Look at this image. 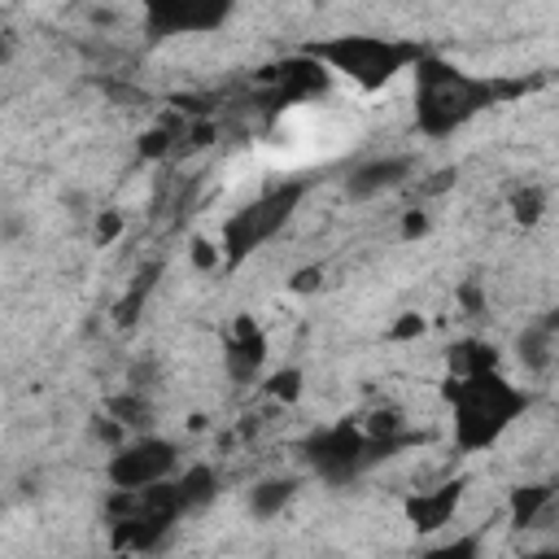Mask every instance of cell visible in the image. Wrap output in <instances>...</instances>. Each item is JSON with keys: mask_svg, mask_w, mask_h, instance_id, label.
<instances>
[{"mask_svg": "<svg viewBox=\"0 0 559 559\" xmlns=\"http://www.w3.org/2000/svg\"><path fill=\"white\" fill-rule=\"evenodd\" d=\"M524 92V83H493L476 79L441 57H419L415 61V122L424 135L441 140L459 127H467L476 114L493 109L498 100Z\"/></svg>", "mask_w": 559, "mask_h": 559, "instance_id": "cell-1", "label": "cell"}, {"mask_svg": "<svg viewBox=\"0 0 559 559\" xmlns=\"http://www.w3.org/2000/svg\"><path fill=\"white\" fill-rule=\"evenodd\" d=\"M441 397L454 415V445L463 454L489 450L502 441V432L528 411V393L511 384L502 371H485L472 380H441Z\"/></svg>", "mask_w": 559, "mask_h": 559, "instance_id": "cell-2", "label": "cell"}, {"mask_svg": "<svg viewBox=\"0 0 559 559\" xmlns=\"http://www.w3.org/2000/svg\"><path fill=\"white\" fill-rule=\"evenodd\" d=\"M301 52H306V57H314L319 66H328V70L349 74V79H354L358 87H367V92L384 87L397 70H406L411 61H419V57H424L415 44L384 39V35H332V39L306 44Z\"/></svg>", "mask_w": 559, "mask_h": 559, "instance_id": "cell-3", "label": "cell"}, {"mask_svg": "<svg viewBox=\"0 0 559 559\" xmlns=\"http://www.w3.org/2000/svg\"><path fill=\"white\" fill-rule=\"evenodd\" d=\"M310 192L306 179H284L275 188H266L262 197H253L249 205H240L236 214H227L223 231H218V245H223V262L227 266H240L249 253H258L301 205V197Z\"/></svg>", "mask_w": 559, "mask_h": 559, "instance_id": "cell-4", "label": "cell"}, {"mask_svg": "<svg viewBox=\"0 0 559 559\" xmlns=\"http://www.w3.org/2000/svg\"><path fill=\"white\" fill-rule=\"evenodd\" d=\"M301 454H306L310 472H314L319 480H328V485H345V480H354L367 463H376V459H371V441H367L362 424H354V419H341V424L319 428L314 437H306Z\"/></svg>", "mask_w": 559, "mask_h": 559, "instance_id": "cell-5", "label": "cell"}, {"mask_svg": "<svg viewBox=\"0 0 559 559\" xmlns=\"http://www.w3.org/2000/svg\"><path fill=\"white\" fill-rule=\"evenodd\" d=\"M175 463H179L175 445H170L166 437L144 432V437H135V441H127V445H118V450L109 454L105 476H109L114 489H131V493H140V489L166 485V480L175 476Z\"/></svg>", "mask_w": 559, "mask_h": 559, "instance_id": "cell-6", "label": "cell"}, {"mask_svg": "<svg viewBox=\"0 0 559 559\" xmlns=\"http://www.w3.org/2000/svg\"><path fill=\"white\" fill-rule=\"evenodd\" d=\"M188 511V502L179 498V489L166 480V485H153V489H140V507L114 524V546L122 550H153L170 528L175 520Z\"/></svg>", "mask_w": 559, "mask_h": 559, "instance_id": "cell-7", "label": "cell"}, {"mask_svg": "<svg viewBox=\"0 0 559 559\" xmlns=\"http://www.w3.org/2000/svg\"><path fill=\"white\" fill-rule=\"evenodd\" d=\"M231 17L227 0H162L144 9L148 35H188V31H218Z\"/></svg>", "mask_w": 559, "mask_h": 559, "instance_id": "cell-8", "label": "cell"}, {"mask_svg": "<svg viewBox=\"0 0 559 559\" xmlns=\"http://www.w3.org/2000/svg\"><path fill=\"white\" fill-rule=\"evenodd\" d=\"M463 489H467L463 476L441 480V485H432V489H415V493L402 502L406 524H411L415 533H437V528H445V524L454 520L459 502H463Z\"/></svg>", "mask_w": 559, "mask_h": 559, "instance_id": "cell-9", "label": "cell"}, {"mask_svg": "<svg viewBox=\"0 0 559 559\" xmlns=\"http://www.w3.org/2000/svg\"><path fill=\"white\" fill-rule=\"evenodd\" d=\"M415 162L406 153H389V157H371V162H358L349 175H345V197L349 201H371L380 192H393L411 179Z\"/></svg>", "mask_w": 559, "mask_h": 559, "instance_id": "cell-10", "label": "cell"}, {"mask_svg": "<svg viewBox=\"0 0 559 559\" xmlns=\"http://www.w3.org/2000/svg\"><path fill=\"white\" fill-rule=\"evenodd\" d=\"M266 362V332L253 314H236L231 319V336H227V371L231 380H253Z\"/></svg>", "mask_w": 559, "mask_h": 559, "instance_id": "cell-11", "label": "cell"}, {"mask_svg": "<svg viewBox=\"0 0 559 559\" xmlns=\"http://www.w3.org/2000/svg\"><path fill=\"white\" fill-rule=\"evenodd\" d=\"M502 354L489 345V341H476V336H463L445 349V371L450 380H472V376H485V371H498Z\"/></svg>", "mask_w": 559, "mask_h": 559, "instance_id": "cell-12", "label": "cell"}, {"mask_svg": "<svg viewBox=\"0 0 559 559\" xmlns=\"http://www.w3.org/2000/svg\"><path fill=\"white\" fill-rule=\"evenodd\" d=\"M550 502H555V485H546V480L515 485V489L507 493V520H511L515 528H537L542 515L550 511Z\"/></svg>", "mask_w": 559, "mask_h": 559, "instance_id": "cell-13", "label": "cell"}, {"mask_svg": "<svg viewBox=\"0 0 559 559\" xmlns=\"http://www.w3.org/2000/svg\"><path fill=\"white\" fill-rule=\"evenodd\" d=\"M297 493V480L293 476H262L253 489H249V511L258 520H275Z\"/></svg>", "mask_w": 559, "mask_h": 559, "instance_id": "cell-14", "label": "cell"}, {"mask_svg": "<svg viewBox=\"0 0 559 559\" xmlns=\"http://www.w3.org/2000/svg\"><path fill=\"white\" fill-rule=\"evenodd\" d=\"M157 275H162V262H148L144 271H135V280H131L127 297L114 306V323H118V328H131V323H135V314L144 310V301H148V293H153Z\"/></svg>", "mask_w": 559, "mask_h": 559, "instance_id": "cell-15", "label": "cell"}, {"mask_svg": "<svg viewBox=\"0 0 559 559\" xmlns=\"http://www.w3.org/2000/svg\"><path fill=\"white\" fill-rule=\"evenodd\" d=\"M175 489H179V498L188 507H201V502H210L218 493V472L210 463H192V467H183L175 476Z\"/></svg>", "mask_w": 559, "mask_h": 559, "instance_id": "cell-16", "label": "cell"}, {"mask_svg": "<svg viewBox=\"0 0 559 559\" xmlns=\"http://www.w3.org/2000/svg\"><path fill=\"white\" fill-rule=\"evenodd\" d=\"M105 415H114L122 428H140V424H148V415H153V402H148V393H135V389H127V393H114V397H105Z\"/></svg>", "mask_w": 559, "mask_h": 559, "instance_id": "cell-17", "label": "cell"}, {"mask_svg": "<svg viewBox=\"0 0 559 559\" xmlns=\"http://www.w3.org/2000/svg\"><path fill=\"white\" fill-rule=\"evenodd\" d=\"M550 341H555V336L542 332L537 323L520 332V341H515V358L524 362V371H546V367H550Z\"/></svg>", "mask_w": 559, "mask_h": 559, "instance_id": "cell-18", "label": "cell"}, {"mask_svg": "<svg viewBox=\"0 0 559 559\" xmlns=\"http://www.w3.org/2000/svg\"><path fill=\"white\" fill-rule=\"evenodd\" d=\"M542 214H546V188H542V183H524V188L511 192V218H515L520 227L542 223Z\"/></svg>", "mask_w": 559, "mask_h": 559, "instance_id": "cell-19", "label": "cell"}, {"mask_svg": "<svg viewBox=\"0 0 559 559\" xmlns=\"http://www.w3.org/2000/svg\"><path fill=\"white\" fill-rule=\"evenodd\" d=\"M301 393H306V376H301V367H280V371L266 376V397H271V402L293 406V402H301Z\"/></svg>", "mask_w": 559, "mask_h": 559, "instance_id": "cell-20", "label": "cell"}, {"mask_svg": "<svg viewBox=\"0 0 559 559\" xmlns=\"http://www.w3.org/2000/svg\"><path fill=\"white\" fill-rule=\"evenodd\" d=\"M480 546H485V528H472V533H459L441 546H428L419 559H480Z\"/></svg>", "mask_w": 559, "mask_h": 559, "instance_id": "cell-21", "label": "cell"}, {"mask_svg": "<svg viewBox=\"0 0 559 559\" xmlns=\"http://www.w3.org/2000/svg\"><path fill=\"white\" fill-rule=\"evenodd\" d=\"M175 135H179V127H170V122L148 127V131H140L135 153H140L144 162H162V157H170V153H175Z\"/></svg>", "mask_w": 559, "mask_h": 559, "instance_id": "cell-22", "label": "cell"}, {"mask_svg": "<svg viewBox=\"0 0 559 559\" xmlns=\"http://www.w3.org/2000/svg\"><path fill=\"white\" fill-rule=\"evenodd\" d=\"M402 428H406V419H402V411H393V406H380V411H371V415L362 419V432H367L371 441H406Z\"/></svg>", "mask_w": 559, "mask_h": 559, "instance_id": "cell-23", "label": "cell"}, {"mask_svg": "<svg viewBox=\"0 0 559 559\" xmlns=\"http://www.w3.org/2000/svg\"><path fill=\"white\" fill-rule=\"evenodd\" d=\"M428 332V319L419 314V310H402L389 328H384V341H393V345H406V341H419Z\"/></svg>", "mask_w": 559, "mask_h": 559, "instance_id": "cell-24", "label": "cell"}, {"mask_svg": "<svg viewBox=\"0 0 559 559\" xmlns=\"http://www.w3.org/2000/svg\"><path fill=\"white\" fill-rule=\"evenodd\" d=\"M157 376H162V367H157V358H135L131 367H127V389H135V393H153L157 389Z\"/></svg>", "mask_w": 559, "mask_h": 559, "instance_id": "cell-25", "label": "cell"}, {"mask_svg": "<svg viewBox=\"0 0 559 559\" xmlns=\"http://www.w3.org/2000/svg\"><path fill=\"white\" fill-rule=\"evenodd\" d=\"M122 227H127V223H122L118 210H96V218H92V245H100V249L114 245V240L122 236Z\"/></svg>", "mask_w": 559, "mask_h": 559, "instance_id": "cell-26", "label": "cell"}, {"mask_svg": "<svg viewBox=\"0 0 559 559\" xmlns=\"http://www.w3.org/2000/svg\"><path fill=\"white\" fill-rule=\"evenodd\" d=\"M188 258H192L197 271H214V266L223 262V245L210 240V236H192V240H188Z\"/></svg>", "mask_w": 559, "mask_h": 559, "instance_id": "cell-27", "label": "cell"}, {"mask_svg": "<svg viewBox=\"0 0 559 559\" xmlns=\"http://www.w3.org/2000/svg\"><path fill=\"white\" fill-rule=\"evenodd\" d=\"M288 288L293 293H319L323 288V266L314 262V266H297L293 275H288Z\"/></svg>", "mask_w": 559, "mask_h": 559, "instance_id": "cell-28", "label": "cell"}, {"mask_svg": "<svg viewBox=\"0 0 559 559\" xmlns=\"http://www.w3.org/2000/svg\"><path fill=\"white\" fill-rule=\"evenodd\" d=\"M428 227H432V218H428V210H406L402 214V240H424L428 236Z\"/></svg>", "mask_w": 559, "mask_h": 559, "instance_id": "cell-29", "label": "cell"}, {"mask_svg": "<svg viewBox=\"0 0 559 559\" xmlns=\"http://www.w3.org/2000/svg\"><path fill=\"white\" fill-rule=\"evenodd\" d=\"M92 432H96V441H109L114 450H118V445H127V441H122V424H118L114 415H100V419L92 424Z\"/></svg>", "mask_w": 559, "mask_h": 559, "instance_id": "cell-30", "label": "cell"}, {"mask_svg": "<svg viewBox=\"0 0 559 559\" xmlns=\"http://www.w3.org/2000/svg\"><path fill=\"white\" fill-rule=\"evenodd\" d=\"M459 301H463L467 310H480V306H485V297H480V284H476V280H467V284L459 288Z\"/></svg>", "mask_w": 559, "mask_h": 559, "instance_id": "cell-31", "label": "cell"}, {"mask_svg": "<svg viewBox=\"0 0 559 559\" xmlns=\"http://www.w3.org/2000/svg\"><path fill=\"white\" fill-rule=\"evenodd\" d=\"M210 140H214V127H210V122H197L192 135H188V148H205Z\"/></svg>", "mask_w": 559, "mask_h": 559, "instance_id": "cell-32", "label": "cell"}, {"mask_svg": "<svg viewBox=\"0 0 559 559\" xmlns=\"http://www.w3.org/2000/svg\"><path fill=\"white\" fill-rule=\"evenodd\" d=\"M61 205H66L70 214H87V192H79V188H70V192L61 197Z\"/></svg>", "mask_w": 559, "mask_h": 559, "instance_id": "cell-33", "label": "cell"}, {"mask_svg": "<svg viewBox=\"0 0 559 559\" xmlns=\"http://www.w3.org/2000/svg\"><path fill=\"white\" fill-rule=\"evenodd\" d=\"M537 328H542V332H550V336H555V332H559V306H555V310H546V314H542V319H537Z\"/></svg>", "mask_w": 559, "mask_h": 559, "instance_id": "cell-34", "label": "cell"}, {"mask_svg": "<svg viewBox=\"0 0 559 559\" xmlns=\"http://www.w3.org/2000/svg\"><path fill=\"white\" fill-rule=\"evenodd\" d=\"M17 231H22V218L17 214H4V240H17Z\"/></svg>", "mask_w": 559, "mask_h": 559, "instance_id": "cell-35", "label": "cell"}, {"mask_svg": "<svg viewBox=\"0 0 559 559\" xmlns=\"http://www.w3.org/2000/svg\"><path fill=\"white\" fill-rule=\"evenodd\" d=\"M524 559H559V546H542V550H528Z\"/></svg>", "mask_w": 559, "mask_h": 559, "instance_id": "cell-36", "label": "cell"}]
</instances>
